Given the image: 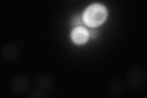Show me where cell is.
Masks as SVG:
<instances>
[{"instance_id": "6da1fadb", "label": "cell", "mask_w": 147, "mask_h": 98, "mask_svg": "<svg viewBox=\"0 0 147 98\" xmlns=\"http://www.w3.org/2000/svg\"><path fill=\"white\" fill-rule=\"evenodd\" d=\"M126 82L127 87L132 90L142 89L146 82V69L140 65L132 66L127 72Z\"/></svg>"}, {"instance_id": "7a4b0ae2", "label": "cell", "mask_w": 147, "mask_h": 98, "mask_svg": "<svg viewBox=\"0 0 147 98\" xmlns=\"http://www.w3.org/2000/svg\"><path fill=\"white\" fill-rule=\"evenodd\" d=\"M106 17L107 11L104 6L95 4L87 8L84 14L83 19L88 26L95 27L102 23Z\"/></svg>"}, {"instance_id": "3957f363", "label": "cell", "mask_w": 147, "mask_h": 98, "mask_svg": "<svg viewBox=\"0 0 147 98\" xmlns=\"http://www.w3.org/2000/svg\"><path fill=\"white\" fill-rule=\"evenodd\" d=\"M11 90L17 95H23L29 91L30 82L29 79L23 75L16 76L9 82Z\"/></svg>"}, {"instance_id": "277c9868", "label": "cell", "mask_w": 147, "mask_h": 98, "mask_svg": "<svg viewBox=\"0 0 147 98\" xmlns=\"http://www.w3.org/2000/svg\"><path fill=\"white\" fill-rule=\"evenodd\" d=\"M19 53V48L16 44L12 43L4 45L2 47L1 51V57L4 60L8 61V62L16 59Z\"/></svg>"}, {"instance_id": "5b68a950", "label": "cell", "mask_w": 147, "mask_h": 98, "mask_svg": "<svg viewBox=\"0 0 147 98\" xmlns=\"http://www.w3.org/2000/svg\"><path fill=\"white\" fill-rule=\"evenodd\" d=\"M107 88L110 95L113 96H118L123 93L125 87L123 82L121 80L114 78L108 83Z\"/></svg>"}, {"instance_id": "8992f818", "label": "cell", "mask_w": 147, "mask_h": 98, "mask_svg": "<svg viewBox=\"0 0 147 98\" xmlns=\"http://www.w3.org/2000/svg\"><path fill=\"white\" fill-rule=\"evenodd\" d=\"M89 33L85 28L79 26L72 31V39L76 44H83L86 43L88 38Z\"/></svg>"}, {"instance_id": "52a82bcc", "label": "cell", "mask_w": 147, "mask_h": 98, "mask_svg": "<svg viewBox=\"0 0 147 98\" xmlns=\"http://www.w3.org/2000/svg\"><path fill=\"white\" fill-rule=\"evenodd\" d=\"M36 85L45 91H49L53 90L55 85L53 78L48 74H45L39 77L36 80Z\"/></svg>"}, {"instance_id": "ba28073f", "label": "cell", "mask_w": 147, "mask_h": 98, "mask_svg": "<svg viewBox=\"0 0 147 98\" xmlns=\"http://www.w3.org/2000/svg\"><path fill=\"white\" fill-rule=\"evenodd\" d=\"M29 97H46L47 95H46L45 91L42 89H40L39 88H37L36 89L33 90L31 93V94L29 95Z\"/></svg>"}, {"instance_id": "9c48e42d", "label": "cell", "mask_w": 147, "mask_h": 98, "mask_svg": "<svg viewBox=\"0 0 147 98\" xmlns=\"http://www.w3.org/2000/svg\"><path fill=\"white\" fill-rule=\"evenodd\" d=\"M82 24V20L79 15H76L74 16L71 20V25L72 26H76Z\"/></svg>"}, {"instance_id": "30bf717a", "label": "cell", "mask_w": 147, "mask_h": 98, "mask_svg": "<svg viewBox=\"0 0 147 98\" xmlns=\"http://www.w3.org/2000/svg\"><path fill=\"white\" fill-rule=\"evenodd\" d=\"M99 35V31L96 30H92L90 31V36L91 39H96Z\"/></svg>"}]
</instances>
